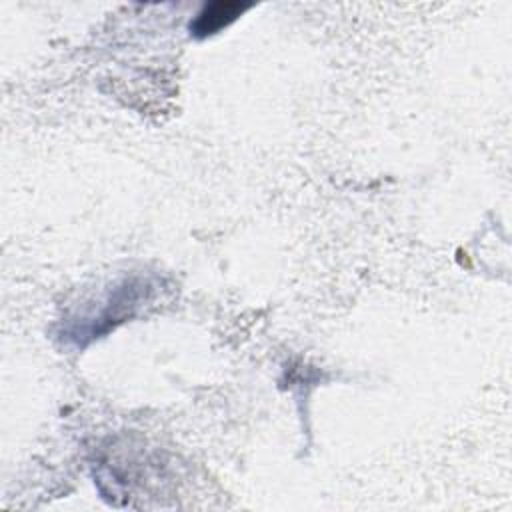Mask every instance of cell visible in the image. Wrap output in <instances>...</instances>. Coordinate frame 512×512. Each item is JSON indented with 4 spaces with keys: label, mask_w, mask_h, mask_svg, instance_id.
<instances>
[{
    "label": "cell",
    "mask_w": 512,
    "mask_h": 512,
    "mask_svg": "<svg viewBox=\"0 0 512 512\" xmlns=\"http://www.w3.org/2000/svg\"><path fill=\"white\" fill-rule=\"evenodd\" d=\"M150 290H152V286L142 278H128V280L120 282L106 296V302L100 306L98 314H92L86 320V324H82L80 330H76L70 338H74L76 342H80L84 338H98L106 330L114 328V324L124 322L126 316L130 318L136 312V308L140 306V302L148 298Z\"/></svg>",
    "instance_id": "1"
},
{
    "label": "cell",
    "mask_w": 512,
    "mask_h": 512,
    "mask_svg": "<svg viewBox=\"0 0 512 512\" xmlns=\"http://www.w3.org/2000/svg\"><path fill=\"white\" fill-rule=\"evenodd\" d=\"M248 8L250 4L242 2H210L190 22V34L196 38H208L232 24Z\"/></svg>",
    "instance_id": "2"
}]
</instances>
